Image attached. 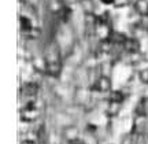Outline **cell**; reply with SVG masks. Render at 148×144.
Returning <instances> with one entry per match:
<instances>
[{"mask_svg": "<svg viewBox=\"0 0 148 144\" xmlns=\"http://www.w3.org/2000/svg\"><path fill=\"white\" fill-rule=\"evenodd\" d=\"M147 144H148V140H147Z\"/></svg>", "mask_w": 148, "mask_h": 144, "instance_id": "cell-11", "label": "cell"}, {"mask_svg": "<svg viewBox=\"0 0 148 144\" xmlns=\"http://www.w3.org/2000/svg\"><path fill=\"white\" fill-rule=\"evenodd\" d=\"M123 48L129 53H136L140 49V44L136 38H126V41L123 43Z\"/></svg>", "mask_w": 148, "mask_h": 144, "instance_id": "cell-6", "label": "cell"}, {"mask_svg": "<svg viewBox=\"0 0 148 144\" xmlns=\"http://www.w3.org/2000/svg\"><path fill=\"white\" fill-rule=\"evenodd\" d=\"M136 114L138 117H147L148 115V96H144L143 99H140V101L136 106Z\"/></svg>", "mask_w": 148, "mask_h": 144, "instance_id": "cell-4", "label": "cell"}, {"mask_svg": "<svg viewBox=\"0 0 148 144\" xmlns=\"http://www.w3.org/2000/svg\"><path fill=\"white\" fill-rule=\"evenodd\" d=\"M140 77H141V80L144 82H148V70H143L141 73H140Z\"/></svg>", "mask_w": 148, "mask_h": 144, "instance_id": "cell-10", "label": "cell"}, {"mask_svg": "<svg viewBox=\"0 0 148 144\" xmlns=\"http://www.w3.org/2000/svg\"><path fill=\"white\" fill-rule=\"evenodd\" d=\"M38 115H40V110H38V107L36 106V103H34V101H32V103H26V104L21 108L22 121L30 122V121L37 119Z\"/></svg>", "mask_w": 148, "mask_h": 144, "instance_id": "cell-2", "label": "cell"}, {"mask_svg": "<svg viewBox=\"0 0 148 144\" xmlns=\"http://www.w3.org/2000/svg\"><path fill=\"white\" fill-rule=\"evenodd\" d=\"M38 93V86L34 82H27L21 88V99L22 101L26 103H32L34 101V97Z\"/></svg>", "mask_w": 148, "mask_h": 144, "instance_id": "cell-3", "label": "cell"}, {"mask_svg": "<svg viewBox=\"0 0 148 144\" xmlns=\"http://www.w3.org/2000/svg\"><path fill=\"white\" fill-rule=\"evenodd\" d=\"M123 100V95L121 92H112L110 95V101H115V103H122Z\"/></svg>", "mask_w": 148, "mask_h": 144, "instance_id": "cell-8", "label": "cell"}, {"mask_svg": "<svg viewBox=\"0 0 148 144\" xmlns=\"http://www.w3.org/2000/svg\"><path fill=\"white\" fill-rule=\"evenodd\" d=\"M45 69L47 73L52 77H58L62 70V62H60V52L56 43L48 44L45 48Z\"/></svg>", "mask_w": 148, "mask_h": 144, "instance_id": "cell-1", "label": "cell"}, {"mask_svg": "<svg viewBox=\"0 0 148 144\" xmlns=\"http://www.w3.org/2000/svg\"><path fill=\"white\" fill-rule=\"evenodd\" d=\"M130 0H112V4L115 7H125V5L129 4Z\"/></svg>", "mask_w": 148, "mask_h": 144, "instance_id": "cell-9", "label": "cell"}, {"mask_svg": "<svg viewBox=\"0 0 148 144\" xmlns=\"http://www.w3.org/2000/svg\"><path fill=\"white\" fill-rule=\"evenodd\" d=\"M95 88H96V91H99V92L110 91V88H111L110 78H108V77H104V75L99 77V80L96 81V84H95Z\"/></svg>", "mask_w": 148, "mask_h": 144, "instance_id": "cell-5", "label": "cell"}, {"mask_svg": "<svg viewBox=\"0 0 148 144\" xmlns=\"http://www.w3.org/2000/svg\"><path fill=\"white\" fill-rule=\"evenodd\" d=\"M134 10L138 15L148 16V0H136L134 1Z\"/></svg>", "mask_w": 148, "mask_h": 144, "instance_id": "cell-7", "label": "cell"}]
</instances>
